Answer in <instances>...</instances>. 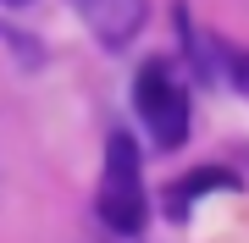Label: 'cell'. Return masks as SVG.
Listing matches in <instances>:
<instances>
[{"instance_id":"cell-1","label":"cell","mask_w":249,"mask_h":243,"mask_svg":"<svg viewBox=\"0 0 249 243\" xmlns=\"http://www.w3.org/2000/svg\"><path fill=\"white\" fill-rule=\"evenodd\" d=\"M100 216L111 232H139L144 227V182H139V149L133 138L116 133L106 149V177H100Z\"/></svg>"},{"instance_id":"cell-2","label":"cell","mask_w":249,"mask_h":243,"mask_svg":"<svg viewBox=\"0 0 249 243\" xmlns=\"http://www.w3.org/2000/svg\"><path fill=\"white\" fill-rule=\"evenodd\" d=\"M139 116L144 127H150V138L160 149H178L183 138H188V94L178 89V78H172V66L166 61H150L139 72Z\"/></svg>"},{"instance_id":"cell-3","label":"cell","mask_w":249,"mask_h":243,"mask_svg":"<svg viewBox=\"0 0 249 243\" xmlns=\"http://www.w3.org/2000/svg\"><path fill=\"white\" fill-rule=\"evenodd\" d=\"M72 11H78V17L89 22V33L100 45H111V50H122L144 28V0H72Z\"/></svg>"},{"instance_id":"cell-4","label":"cell","mask_w":249,"mask_h":243,"mask_svg":"<svg viewBox=\"0 0 249 243\" xmlns=\"http://www.w3.org/2000/svg\"><path fill=\"white\" fill-rule=\"evenodd\" d=\"M205 188H232V171H222V166H205V171H194V177H188L183 188H178V205H172V210L183 216V210L194 205V199H199Z\"/></svg>"},{"instance_id":"cell-5","label":"cell","mask_w":249,"mask_h":243,"mask_svg":"<svg viewBox=\"0 0 249 243\" xmlns=\"http://www.w3.org/2000/svg\"><path fill=\"white\" fill-rule=\"evenodd\" d=\"M227 72H232V78H238L244 89H249V55H232V61H227Z\"/></svg>"},{"instance_id":"cell-6","label":"cell","mask_w":249,"mask_h":243,"mask_svg":"<svg viewBox=\"0 0 249 243\" xmlns=\"http://www.w3.org/2000/svg\"><path fill=\"white\" fill-rule=\"evenodd\" d=\"M6 6H28V0H6Z\"/></svg>"}]
</instances>
